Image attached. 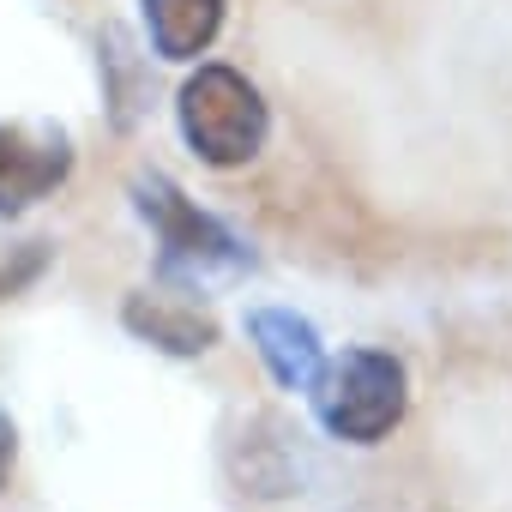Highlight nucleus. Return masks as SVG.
<instances>
[{"label": "nucleus", "mask_w": 512, "mask_h": 512, "mask_svg": "<svg viewBox=\"0 0 512 512\" xmlns=\"http://www.w3.org/2000/svg\"><path fill=\"white\" fill-rule=\"evenodd\" d=\"M121 320L133 338H145L169 356H205L217 344V326L199 314V302H187V290H139V296H127Z\"/></svg>", "instance_id": "nucleus-6"}, {"label": "nucleus", "mask_w": 512, "mask_h": 512, "mask_svg": "<svg viewBox=\"0 0 512 512\" xmlns=\"http://www.w3.org/2000/svg\"><path fill=\"white\" fill-rule=\"evenodd\" d=\"M139 13L163 61H199L223 31V0H139Z\"/></svg>", "instance_id": "nucleus-7"}, {"label": "nucleus", "mask_w": 512, "mask_h": 512, "mask_svg": "<svg viewBox=\"0 0 512 512\" xmlns=\"http://www.w3.org/2000/svg\"><path fill=\"white\" fill-rule=\"evenodd\" d=\"M73 175V139L55 121H0V217H19Z\"/></svg>", "instance_id": "nucleus-4"}, {"label": "nucleus", "mask_w": 512, "mask_h": 512, "mask_svg": "<svg viewBox=\"0 0 512 512\" xmlns=\"http://www.w3.org/2000/svg\"><path fill=\"white\" fill-rule=\"evenodd\" d=\"M13 458H19V428H13L7 410H0V488H7V476H13Z\"/></svg>", "instance_id": "nucleus-8"}, {"label": "nucleus", "mask_w": 512, "mask_h": 512, "mask_svg": "<svg viewBox=\"0 0 512 512\" xmlns=\"http://www.w3.org/2000/svg\"><path fill=\"white\" fill-rule=\"evenodd\" d=\"M247 338L284 392H314V380L326 374V344H320L314 320H302L296 308H253Z\"/></svg>", "instance_id": "nucleus-5"}, {"label": "nucleus", "mask_w": 512, "mask_h": 512, "mask_svg": "<svg viewBox=\"0 0 512 512\" xmlns=\"http://www.w3.org/2000/svg\"><path fill=\"white\" fill-rule=\"evenodd\" d=\"M308 398H314V416L332 440L374 446L404 422L410 374L386 350H344V356H326V374L314 380Z\"/></svg>", "instance_id": "nucleus-3"}, {"label": "nucleus", "mask_w": 512, "mask_h": 512, "mask_svg": "<svg viewBox=\"0 0 512 512\" xmlns=\"http://www.w3.org/2000/svg\"><path fill=\"white\" fill-rule=\"evenodd\" d=\"M133 205H139V217L157 235V278L163 284L199 296V290H211L223 278H241L253 266V253L241 247V235L229 223H217L211 211H199L169 175H157V169L133 175Z\"/></svg>", "instance_id": "nucleus-1"}, {"label": "nucleus", "mask_w": 512, "mask_h": 512, "mask_svg": "<svg viewBox=\"0 0 512 512\" xmlns=\"http://www.w3.org/2000/svg\"><path fill=\"white\" fill-rule=\"evenodd\" d=\"M175 127L187 139V151L211 169H241L266 151V133H272V109L266 97L247 85V73L211 61L199 67L181 97H175Z\"/></svg>", "instance_id": "nucleus-2"}]
</instances>
